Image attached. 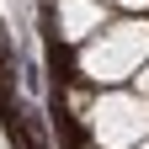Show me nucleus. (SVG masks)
<instances>
[{"mask_svg":"<svg viewBox=\"0 0 149 149\" xmlns=\"http://www.w3.org/2000/svg\"><path fill=\"white\" fill-rule=\"evenodd\" d=\"M149 59V16H128V22H107L101 32H91L80 43V74L91 85H123L133 80Z\"/></svg>","mask_w":149,"mask_h":149,"instance_id":"nucleus-1","label":"nucleus"},{"mask_svg":"<svg viewBox=\"0 0 149 149\" xmlns=\"http://www.w3.org/2000/svg\"><path fill=\"white\" fill-rule=\"evenodd\" d=\"M85 128H91V139L101 149H133L149 133V96L107 85L101 96L85 107Z\"/></svg>","mask_w":149,"mask_h":149,"instance_id":"nucleus-2","label":"nucleus"},{"mask_svg":"<svg viewBox=\"0 0 149 149\" xmlns=\"http://www.w3.org/2000/svg\"><path fill=\"white\" fill-rule=\"evenodd\" d=\"M107 6H123L128 16H139V11H149V0H107Z\"/></svg>","mask_w":149,"mask_h":149,"instance_id":"nucleus-4","label":"nucleus"},{"mask_svg":"<svg viewBox=\"0 0 149 149\" xmlns=\"http://www.w3.org/2000/svg\"><path fill=\"white\" fill-rule=\"evenodd\" d=\"M0 149H6V133H0Z\"/></svg>","mask_w":149,"mask_h":149,"instance_id":"nucleus-7","label":"nucleus"},{"mask_svg":"<svg viewBox=\"0 0 149 149\" xmlns=\"http://www.w3.org/2000/svg\"><path fill=\"white\" fill-rule=\"evenodd\" d=\"M53 16H59V37L80 48L91 32L107 27V0H53Z\"/></svg>","mask_w":149,"mask_h":149,"instance_id":"nucleus-3","label":"nucleus"},{"mask_svg":"<svg viewBox=\"0 0 149 149\" xmlns=\"http://www.w3.org/2000/svg\"><path fill=\"white\" fill-rule=\"evenodd\" d=\"M133 149H149V133H144V139H139V144H133Z\"/></svg>","mask_w":149,"mask_h":149,"instance_id":"nucleus-6","label":"nucleus"},{"mask_svg":"<svg viewBox=\"0 0 149 149\" xmlns=\"http://www.w3.org/2000/svg\"><path fill=\"white\" fill-rule=\"evenodd\" d=\"M133 91H139V96H149V59H144V69L133 74Z\"/></svg>","mask_w":149,"mask_h":149,"instance_id":"nucleus-5","label":"nucleus"}]
</instances>
